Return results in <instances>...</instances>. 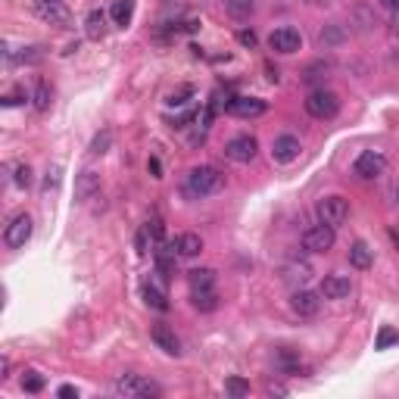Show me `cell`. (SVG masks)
<instances>
[{"mask_svg": "<svg viewBox=\"0 0 399 399\" xmlns=\"http://www.w3.org/2000/svg\"><path fill=\"white\" fill-rule=\"evenodd\" d=\"M224 187V175L215 165H197V169L187 172L184 181V191L191 197H209V194H219Z\"/></svg>", "mask_w": 399, "mask_h": 399, "instance_id": "cell-1", "label": "cell"}, {"mask_svg": "<svg viewBox=\"0 0 399 399\" xmlns=\"http://www.w3.org/2000/svg\"><path fill=\"white\" fill-rule=\"evenodd\" d=\"M318 222L322 224H331V228H340L346 219H350V200L340 197V194H331V197L318 200Z\"/></svg>", "mask_w": 399, "mask_h": 399, "instance_id": "cell-2", "label": "cell"}, {"mask_svg": "<svg viewBox=\"0 0 399 399\" xmlns=\"http://www.w3.org/2000/svg\"><path fill=\"white\" fill-rule=\"evenodd\" d=\"M306 113L312 119H334L340 113V97L328 88H318L306 97Z\"/></svg>", "mask_w": 399, "mask_h": 399, "instance_id": "cell-3", "label": "cell"}, {"mask_svg": "<svg viewBox=\"0 0 399 399\" xmlns=\"http://www.w3.org/2000/svg\"><path fill=\"white\" fill-rule=\"evenodd\" d=\"M32 215H25V213H19V215H13V222L6 224V231H4V243L10 246V250H23V246L28 243V237H32Z\"/></svg>", "mask_w": 399, "mask_h": 399, "instance_id": "cell-4", "label": "cell"}, {"mask_svg": "<svg viewBox=\"0 0 399 399\" xmlns=\"http://www.w3.org/2000/svg\"><path fill=\"white\" fill-rule=\"evenodd\" d=\"M34 16L44 19L47 25H56V28H66L72 13L66 10L63 0H34Z\"/></svg>", "mask_w": 399, "mask_h": 399, "instance_id": "cell-5", "label": "cell"}, {"mask_svg": "<svg viewBox=\"0 0 399 399\" xmlns=\"http://www.w3.org/2000/svg\"><path fill=\"white\" fill-rule=\"evenodd\" d=\"M268 47L274 50V53H296V50L303 47V34L296 32V28H290V25H281V28H274L272 34H268Z\"/></svg>", "mask_w": 399, "mask_h": 399, "instance_id": "cell-6", "label": "cell"}, {"mask_svg": "<svg viewBox=\"0 0 399 399\" xmlns=\"http://www.w3.org/2000/svg\"><path fill=\"white\" fill-rule=\"evenodd\" d=\"M256 150H259V144L253 134H237L224 144V156H228L231 163H253V159H256Z\"/></svg>", "mask_w": 399, "mask_h": 399, "instance_id": "cell-7", "label": "cell"}, {"mask_svg": "<svg viewBox=\"0 0 399 399\" xmlns=\"http://www.w3.org/2000/svg\"><path fill=\"white\" fill-rule=\"evenodd\" d=\"M337 228H331V224H322L318 222L315 228H309L306 234H303V250H309V253H328L334 241H337V234H334Z\"/></svg>", "mask_w": 399, "mask_h": 399, "instance_id": "cell-8", "label": "cell"}, {"mask_svg": "<svg viewBox=\"0 0 399 399\" xmlns=\"http://www.w3.org/2000/svg\"><path fill=\"white\" fill-rule=\"evenodd\" d=\"M115 393L122 396H159V387L141 374H122L115 381Z\"/></svg>", "mask_w": 399, "mask_h": 399, "instance_id": "cell-9", "label": "cell"}, {"mask_svg": "<svg viewBox=\"0 0 399 399\" xmlns=\"http://www.w3.org/2000/svg\"><path fill=\"white\" fill-rule=\"evenodd\" d=\"M159 274V272H156ZM144 303L156 312H169V293H165V274L144 281Z\"/></svg>", "mask_w": 399, "mask_h": 399, "instance_id": "cell-10", "label": "cell"}, {"mask_svg": "<svg viewBox=\"0 0 399 399\" xmlns=\"http://www.w3.org/2000/svg\"><path fill=\"white\" fill-rule=\"evenodd\" d=\"M355 175L359 178H381L384 175V169H387V156L384 153H377V150H365V153H362L359 159H355Z\"/></svg>", "mask_w": 399, "mask_h": 399, "instance_id": "cell-11", "label": "cell"}, {"mask_svg": "<svg viewBox=\"0 0 399 399\" xmlns=\"http://www.w3.org/2000/svg\"><path fill=\"white\" fill-rule=\"evenodd\" d=\"M224 110L237 115V119H256V115H262L268 110V103L262 97H231Z\"/></svg>", "mask_w": 399, "mask_h": 399, "instance_id": "cell-12", "label": "cell"}, {"mask_svg": "<svg viewBox=\"0 0 399 399\" xmlns=\"http://www.w3.org/2000/svg\"><path fill=\"white\" fill-rule=\"evenodd\" d=\"M290 309H293L296 315H303V318H312L318 309H322V293H315V290H293V296H290Z\"/></svg>", "mask_w": 399, "mask_h": 399, "instance_id": "cell-13", "label": "cell"}, {"mask_svg": "<svg viewBox=\"0 0 399 399\" xmlns=\"http://www.w3.org/2000/svg\"><path fill=\"white\" fill-rule=\"evenodd\" d=\"M300 141H296L293 134H281V137H274V144H272V159L274 163H293L296 156H300Z\"/></svg>", "mask_w": 399, "mask_h": 399, "instance_id": "cell-14", "label": "cell"}, {"mask_svg": "<svg viewBox=\"0 0 399 399\" xmlns=\"http://www.w3.org/2000/svg\"><path fill=\"white\" fill-rule=\"evenodd\" d=\"M150 337H153V343L165 355H181V340L175 337V331H172L169 324H153V328H150Z\"/></svg>", "mask_w": 399, "mask_h": 399, "instance_id": "cell-15", "label": "cell"}, {"mask_svg": "<svg viewBox=\"0 0 399 399\" xmlns=\"http://www.w3.org/2000/svg\"><path fill=\"white\" fill-rule=\"evenodd\" d=\"M350 290H353V284L346 274H328V278L322 281V290H318V293H322L324 300H346Z\"/></svg>", "mask_w": 399, "mask_h": 399, "instance_id": "cell-16", "label": "cell"}, {"mask_svg": "<svg viewBox=\"0 0 399 399\" xmlns=\"http://www.w3.org/2000/svg\"><path fill=\"white\" fill-rule=\"evenodd\" d=\"M97 191H100V175L97 172H91V169L78 172L75 175V200L84 203V200H91Z\"/></svg>", "mask_w": 399, "mask_h": 399, "instance_id": "cell-17", "label": "cell"}, {"mask_svg": "<svg viewBox=\"0 0 399 399\" xmlns=\"http://www.w3.org/2000/svg\"><path fill=\"white\" fill-rule=\"evenodd\" d=\"M106 23H110V13H103V10H91V13H88V19H84V34H88L91 41L106 38Z\"/></svg>", "mask_w": 399, "mask_h": 399, "instance_id": "cell-18", "label": "cell"}, {"mask_svg": "<svg viewBox=\"0 0 399 399\" xmlns=\"http://www.w3.org/2000/svg\"><path fill=\"white\" fill-rule=\"evenodd\" d=\"M134 19V0H113L110 4V23L119 28H128Z\"/></svg>", "mask_w": 399, "mask_h": 399, "instance_id": "cell-19", "label": "cell"}, {"mask_svg": "<svg viewBox=\"0 0 399 399\" xmlns=\"http://www.w3.org/2000/svg\"><path fill=\"white\" fill-rule=\"evenodd\" d=\"M372 262H374V250L365 241H355L350 246V265L359 268V272H365V268H372Z\"/></svg>", "mask_w": 399, "mask_h": 399, "instance_id": "cell-20", "label": "cell"}, {"mask_svg": "<svg viewBox=\"0 0 399 399\" xmlns=\"http://www.w3.org/2000/svg\"><path fill=\"white\" fill-rule=\"evenodd\" d=\"M175 250H178V256H184V259L200 256V253H203V241H200V234H194V231H184V234H178Z\"/></svg>", "mask_w": 399, "mask_h": 399, "instance_id": "cell-21", "label": "cell"}, {"mask_svg": "<svg viewBox=\"0 0 399 399\" xmlns=\"http://www.w3.org/2000/svg\"><path fill=\"white\" fill-rule=\"evenodd\" d=\"M191 303H194V309H200V312H213V309H219V293H215V287L194 290Z\"/></svg>", "mask_w": 399, "mask_h": 399, "instance_id": "cell-22", "label": "cell"}, {"mask_svg": "<svg viewBox=\"0 0 399 399\" xmlns=\"http://www.w3.org/2000/svg\"><path fill=\"white\" fill-rule=\"evenodd\" d=\"M274 365H278L284 374H296L300 372V353L284 346V350H278V355H274Z\"/></svg>", "mask_w": 399, "mask_h": 399, "instance_id": "cell-23", "label": "cell"}, {"mask_svg": "<svg viewBox=\"0 0 399 399\" xmlns=\"http://www.w3.org/2000/svg\"><path fill=\"white\" fill-rule=\"evenodd\" d=\"M187 281H191V290L215 287V272L213 268H194V272H187Z\"/></svg>", "mask_w": 399, "mask_h": 399, "instance_id": "cell-24", "label": "cell"}, {"mask_svg": "<svg viewBox=\"0 0 399 399\" xmlns=\"http://www.w3.org/2000/svg\"><path fill=\"white\" fill-rule=\"evenodd\" d=\"M309 274H312V268L306 262H290L284 268V281H287V284H306Z\"/></svg>", "mask_w": 399, "mask_h": 399, "instance_id": "cell-25", "label": "cell"}, {"mask_svg": "<svg viewBox=\"0 0 399 399\" xmlns=\"http://www.w3.org/2000/svg\"><path fill=\"white\" fill-rule=\"evenodd\" d=\"M224 6H228V13L234 19H250L253 10H256V4H253V0H224Z\"/></svg>", "mask_w": 399, "mask_h": 399, "instance_id": "cell-26", "label": "cell"}, {"mask_svg": "<svg viewBox=\"0 0 399 399\" xmlns=\"http://www.w3.org/2000/svg\"><path fill=\"white\" fill-rule=\"evenodd\" d=\"M191 97H194V88H191V84H181V88H175L169 97H165V106H175V110H178V106H184Z\"/></svg>", "mask_w": 399, "mask_h": 399, "instance_id": "cell-27", "label": "cell"}, {"mask_svg": "<svg viewBox=\"0 0 399 399\" xmlns=\"http://www.w3.org/2000/svg\"><path fill=\"white\" fill-rule=\"evenodd\" d=\"M224 393L228 396H250V384L243 377H228L224 381Z\"/></svg>", "mask_w": 399, "mask_h": 399, "instance_id": "cell-28", "label": "cell"}, {"mask_svg": "<svg viewBox=\"0 0 399 399\" xmlns=\"http://www.w3.org/2000/svg\"><path fill=\"white\" fill-rule=\"evenodd\" d=\"M23 390L25 393H41V390H44V377L38 372H25L23 374Z\"/></svg>", "mask_w": 399, "mask_h": 399, "instance_id": "cell-29", "label": "cell"}, {"mask_svg": "<svg viewBox=\"0 0 399 399\" xmlns=\"http://www.w3.org/2000/svg\"><path fill=\"white\" fill-rule=\"evenodd\" d=\"M50 106V84L47 82H38V88H34V110L44 113Z\"/></svg>", "mask_w": 399, "mask_h": 399, "instance_id": "cell-30", "label": "cell"}, {"mask_svg": "<svg viewBox=\"0 0 399 399\" xmlns=\"http://www.w3.org/2000/svg\"><path fill=\"white\" fill-rule=\"evenodd\" d=\"M110 144H113V132H100V134L91 141V153H94V156L106 153V150H110Z\"/></svg>", "mask_w": 399, "mask_h": 399, "instance_id": "cell-31", "label": "cell"}, {"mask_svg": "<svg viewBox=\"0 0 399 399\" xmlns=\"http://www.w3.org/2000/svg\"><path fill=\"white\" fill-rule=\"evenodd\" d=\"M393 343H399V331H393V328H381V334H377V350H390Z\"/></svg>", "mask_w": 399, "mask_h": 399, "instance_id": "cell-32", "label": "cell"}, {"mask_svg": "<svg viewBox=\"0 0 399 399\" xmlns=\"http://www.w3.org/2000/svg\"><path fill=\"white\" fill-rule=\"evenodd\" d=\"M147 231H150V237L156 241V246H159V243H165V222L159 219V215H153V219L147 222Z\"/></svg>", "mask_w": 399, "mask_h": 399, "instance_id": "cell-33", "label": "cell"}, {"mask_svg": "<svg viewBox=\"0 0 399 399\" xmlns=\"http://www.w3.org/2000/svg\"><path fill=\"white\" fill-rule=\"evenodd\" d=\"M318 41H322V47H328V44H337V41H343V28H340L337 23H334L328 32H322L318 34Z\"/></svg>", "mask_w": 399, "mask_h": 399, "instance_id": "cell-34", "label": "cell"}, {"mask_svg": "<svg viewBox=\"0 0 399 399\" xmlns=\"http://www.w3.org/2000/svg\"><path fill=\"white\" fill-rule=\"evenodd\" d=\"M13 184L23 187V191H25V187L32 184V169H28V165H16V175H13Z\"/></svg>", "mask_w": 399, "mask_h": 399, "instance_id": "cell-35", "label": "cell"}, {"mask_svg": "<svg viewBox=\"0 0 399 399\" xmlns=\"http://www.w3.org/2000/svg\"><path fill=\"white\" fill-rule=\"evenodd\" d=\"M60 175H63V169L60 165H53V169H47V178H44V191H56L60 187Z\"/></svg>", "mask_w": 399, "mask_h": 399, "instance_id": "cell-36", "label": "cell"}, {"mask_svg": "<svg viewBox=\"0 0 399 399\" xmlns=\"http://www.w3.org/2000/svg\"><path fill=\"white\" fill-rule=\"evenodd\" d=\"M25 100H28V94L23 88H16V91H10L4 97V106H16V103H25Z\"/></svg>", "mask_w": 399, "mask_h": 399, "instance_id": "cell-37", "label": "cell"}, {"mask_svg": "<svg viewBox=\"0 0 399 399\" xmlns=\"http://www.w3.org/2000/svg\"><path fill=\"white\" fill-rule=\"evenodd\" d=\"M237 41H241L243 47H256V44H259L256 32H250V28H243V32H237Z\"/></svg>", "mask_w": 399, "mask_h": 399, "instance_id": "cell-38", "label": "cell"}, {"mask_svg": "<svg viewBox=\"0 0 399 399\" xmlns=\"http://www.w3.org/2000/svg\"><path fill=\"white\" fill-rule=\"evenodd\" d=\"M41 56H44V53H41V47H28V50H23V53L16 56V60L19 63H34V60H41Z\"/></svg>", "mask_w": 399, "mask_h": 399, "instance_id": "cell-39", "label": "cell"}, {"mask_svg": "<svg viewBox=\"0 0 399 399\" xmlns=\"http://www.w3.org/2000/svg\"><path fill=\"white\" fill-rule=\"evenodd\" d=\"M147 237H150V231H147V228H144L141 234H137V253H141V256H147V250H150V246H147Z\"/></svg>", "mask_w": 399, "mask_h": 399, "instance_id": "cell-40", "label": "cell"}, {"mask_svg": "<svg viewBox=\"0 0 399 399\" xmlns=\"http://www.w3.org/2000/svg\"><path fill=\"white\" fill-rule=\"evenodd\" d=\"M56 393H60V399H75V396H78V390L72 387V384H63V387L56 390Z\"/></svg>", "mask_w": 399, "mask_h": 399, "instance_id": "cell-41", "label": "cell"}, {"mask_svg": "<svg viewBox=\"0 0 399 399\" xmlns=\"http://www.w3.org/2000/svg\"><path fill=\"white\" fill-rule=\"evenodd\" d=\"M147 169H150V175H153V178H163V165H159V159H156V156H150Z\"/></svg>", "mask_w": 399, "mask_h": 399, "instance_id": "cell-42", "label": "cell"}, {"mask_svg": "<svg viewBox=\"0 0 399 399\" xmlns=\"http://www.w3.org/2000/svg\"><path fill=\"white\" fill-rule=\"evenodd\" d=\"M268 393H272V396H284L287 387H284V384H268Z\"/></svg>", "mask_w": 399, "mask_h": 399, "instance_id": "cell-43", "label": "cell"}, {"mask_svg": "<svg viewBox=\"0 0 399 399\" xmlns=\"http://www.w3.org/2000/svg\"><path fill=\"white\" fill-rule=\"evenodd\" d=\"M6 377H10V359H0V381H6Z\"/></svg>", "mask_w": 399, "mask_h": 399, "instance_id": "cell-44", "label": "cell"}, {"mask_svg": "<svg viewBox=\"0 0 399 399\" xmlns=\"http://www.w3.org/2000/svg\"><path fill=\"white\" fill-rule=\"evenodd\" d=\"M381 6H387V10H399V0H381Z\"/></svg>", "mask_w": 399, "mask_h": 399, "instance_id": "cell-45", "label": "cell"}, {"mask_svg": "<svg viewBox=\"0 0 399 399\" xmlns=\"http://www.w3.org/2000/svg\"><path fill=\"white\" fill-rule=\"evenodd\" d=\"M390 241H393V243H396V250H399V234H396V231H390Z\"/></svg>", "mask_w": 399, "mask_h": 399, "instance_id": "cell-46", "label": "cell"}, {"mask_svg": "<svg viewBox=\"0 0 399 399\" xmlns=\"http://www.w3.org/2000/svg\"><path fill=\"white\" fill-rule=\"evenodd\" d=\"M303 4H322V0H303Z\"/></svg>", "mask_w": 399, "mask_h": 399, "instance_id": "cell-47", "label": "cell"}, {"mask_svg": "<svg viewBox=\"0 0 399 399\" xmlns=\"http://www.w3.org/2000/svg\"><path fill=\"white\" fill-rule=\"evenodd\" d=\"M396 200H399V194H396Z\"/></svg>", "mask_w": 399, "mask_h": 399, "instance_id": "cell-48", "label": "cell"}]
</instances>
